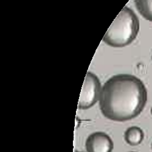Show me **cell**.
<instances>
[{
	"mask_svg": "<svg viewBox=\"0 0 152 152\" xmlns=\"http://www.w3.org/2000/svg\"><path fill=\"white\" fill-rule=\"evenodd\" d=\"M147 101L144 83L134 75L121 74L113 75L103 85L99 107L107 119L124 122L140 115Z\"/></svg>",
	"mask_w": 152,
	"mask_h": 152,
	"instance_id": "obj_1",
	"label": "cell"
},
{
	"mask_svg": "<svg viewBox=\"0 0 152 152\" xmlns=\"http://www.w3.org/2000/svg\"><path fill=\"white\" fill-rule=\"evenodd\" d=\"M139 31V21L133 10L125 6L113 21L103 38L107 45L123 48L130 45Z\"/></svg>",
	"mask_w": 152,
	"mask_h": 152,
	"instance_id": "obj_2",
	"label": "cell"
},
{
	"mask_svg": "<svg viewBox=\"0 0 152 152\" xmlns=\"http://www.w3.org/2000/svg\"><path fill=\"white\" fill-rule=\"evenodd\" d=\"M101 83L97 76L88 72L83 84L78 102V108L87 110L94 106L100 99Z\"/></svg>",
	"mask_w": 152,
	"mask_h": 152,
	"instance_id": "obj_3",
	"label": "cell"
},
{
	"mask_svg": "<svg viewBox=\"0 0 152 152\" xmlns=\"http://www.w3.org/2000/svg\"><path fill=\"white\" fill-rule=\"evenodd\" d=\"M87 152H111L114 144L110 137L103 132L90 134L85 143Z\"/></svg>",
	"mask_w": 152,
	"mask_h": 152,
	"instance_id": "obj_4",
	"label": "cell"
},
{
	"mask_svg": "<svg viewBox=\"0 0 152 152\" xmlns=\"http://www.w3.org/2000/svg\"><path fill=\"white\" fill-rule=\"evenodd\" d=\"M124 137L125 141L129 145H137L142 142L144 134L141 128L133 126L125 131Z\"/></svg>",
	"mask_w": 152,
	"mask_h": 152,
	"instance_id": "obj_5",
	"label": "cell"
},
{
	"mask_svg": "<svg viewBox=\"0 0 152 152\" xmlns=\"http://www.w3.org/2000/svg\"><path fill=\"white\" fill-rule=\"evenodd\" d=\"M134 4L140 14L152 22V0H134Z\"/></svg>",
	"mask_w": 152,
	"mask_h": 152,
	"instance_id": "obj_6",
	"label": "cell"
},
{
	"mask_svg": "<svg viewBox=\"0 0 152 152\" xmlns=\"http://www.w3.org/2000/svg\"><path fill=\"white\" fill-rule=\"evenodd\" d=\"M151 115H152V108H151Z\"/></svg>",
	"mask_w": 152,
	"mask_h": 152,
	"instance_id": "obj_7",
	"label": "cell"
},
{
	"mask_svg": "<svg viewBox=\"0 0 152 152\" xmlns=\"http://www.w3.org/2000/svg\"><path fill=\"white\" fill-rule=\"evenodd\" d=\"M75 152H79V151H75Z\"/></svg>",
	"mask_w": 152,
	"mask_h": 152,
	"instance_id": "obj_8",
	"label": "cell"
},
{
	"mask_svg": "<svg viewBox=\"0 0 152 152\" xmlns=\"http://www.w3.org/2000/svg\"><path fill=\"white\" fill-rule=\"evenodd\" d=\"M130 152H136V151H130Z\"/></svg>",
	"mask_w": 152,
	"mask_h": 152,
	"instance_id": "obj_9",
	"label": "cell"
}]
</instances>
